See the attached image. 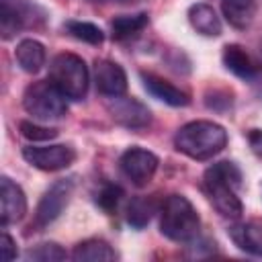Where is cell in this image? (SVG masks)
Here are the masks:
<instances>
[{"label": "cell", "mask_w": 262, "mask_h": 262, "mask_svg": "<svg viewBox=\"0 0 262 262\" xmlns=\"http://www.w3.org/2000/svg\"><path fill=\"white\" fill-rule=\"evenodd\" d=\"M242 170L235 162L221 160L211 164L203 174V190L213 209L225 219H239L244 213L237 190L242 188Z\"/></svg>", "instance_id": "obj_1"}, {"label": "cell", "mask_w": 262, "mask_h": 262, "mask_svg": "<svg viewBox=\"0 0 262 262\" xmlns=\"http://www.w3.org/2000/svg\"><path fill=\"white\" fill-rule=\"evenodd\" d=\"M227 145V131L215 121H190L174 135V147L199 162L211 160Z\"/></svg>", "instance_id": "obj_2"}, {"label": "cell", "mask_w": 262, "mask_h": 262, "mask_svg": "<svg viewBox=\"0 0 262 262\" xmlns=\"http://www.w3.org/2000/svg\"><path fill=\"white\" fill-rule=\"evenodd\" d=\"M160 231L176 244H190L201 233V217L184 194H168L160 205Z\"/></svg>", "instance_id": "obj_3"}, {"label": "cell", "mask_w": 262, "mask_h": 262, "mask_svg": "<svg viewBox=\"0 0 262 262\" xmlns=\"http://www.w3.org/2000/svg\"><path fill=\"white\" fill-rule=\"evenodd\" d=\"M66 98L84 100L88 94L90 72L86 61L76 53H57L49 63L47 78Z\"/></svg>", "instance_id": "obj_4"}, {"label": "cell", "mask_w": 262, "mask_h": 262, "mask_svg": "<svg viewBox=\"0 0 262 262\" xmlns=\"http://www.w3.org/2000/svg\"><path fill=\"white\" fill-rule=\"evenodd\" d=\"M23 108L39 121H57L68 113L66 96L49 80H39L25 88Z\"/></svg>", "instance_id": "obj_5"}, {"label": "cell", "mask_w": 262, "mask_h": 262, "mask_svg": "<svg viewBox=\"0 0 262 262\" xmlns=\"http://www.w3.org/2000/svg\"><path fill=\"white\" fill-rule=\"evenodd\" d=\"M74 188H76V176H68V178L55 180L43 192L41 201L37 203L33 221L27 227V235L37 233V231H43L45 227H49L63 213V209L68 207V203H70V199L74 194Z\"/></svg>", "instance_id": "obj_6"}, {"label": "cell", "mask_w": 262, "mask_h": 262, "mask_svg": "<svg viewBox=\"0 0 262 262\" xmlns=\"http://www.w3.org/2000/svg\"><path fill=\"white\" fill-rule=\"evenodd\" d=\"M158 164H160L158 156L145 147H139V145L127 147L119 158L121 174L135 186H145L154 178Z\"/></svg>", "instance_id": "obj_7"}, {"label": "cell", "mask_w": 262, "mask_h": 262, "mask_svg": "<svg viewBox=\"0 0 262 262\" xmlns=\"http://www.w3.org/2000/svg\"><path fill=\"white\" fill-rule=\"evenodd\" d=\"M23 158L37 170L43 172H57L74 164L76 149L66 143L53 145H27L23 147Z\"/></svg>", "instance_id": "obj_8"}, {"label": "cell", "mask_w": 262, "mask_h": 262, "mask_svg": "<svg viewBox=\"0 0 262 262\" xmlns=\"http://www.w3.org/2000/svg\"><path fill=\"white\" fill-rule=\"evenodd\" d=\"M106 111L111 113L115 123L131 131L145 129L151 123V111L137 98H129L125 94L106 98Z\"/></svg>", "instance_id": "obj_9"}, {"label": "cell", "mask_w": 262, "mask_h": 262, "mask_svg": "<svg viewBox=\"0 0 262 262\" xmlns=\"http://www.w3.org/2000/svg\"><path fill=\"white\" fill-rule=\"evenodd\" d=\"M35 6L25 0H2L0 10V33L4 39L14 37L18 31L35 25Z\"/></svg>", "instance_id": "obj_10"}, {"label": "cell", "mask_w": 262, "mask_h": 262, "mask_svg": "<svg viewBox=\"0 0 262 262\" xmlns=\"http://www.w3.org/2000/svg\"><path fill=\"white\" fill-rule=\"evenodd\" d=\"M0 203H2V207H0L2 227L18 223L27 215V196H25L23 188L8 176L0 178Z\"/></svg>", "instance_id": "obj_11"}, {"label": "cell", "mask_w": 262, "mask_h": 262, "mask_svg": "<svg viewBox=\"0 0 262 262\" xmlns=\"http://www.w3.org/2000/svg\"><path fill=\"white\" fill-rule=\"evenodd\" d=\"M94 84H96V90L106 98L121 96L127 92V74L121 68V63L113 59H96Z\"/></svg>", "instance_id": "obj_12"}, {"label": "cell", "mask_w": 262, "mask_h": 262, "mask_svg": "<svg viewBox=\"0 0 262 262\" xmlns=\"http://www.w3.org/2000/svg\"><path fill=\"white\" fill-rule=\"evenodd\" d=\"M221 59H223V66L244 82H256L260 78V74H262V68L254 59V55L250 51H246V47H242L237 43L225 45L223 53H221Z\"/></svg>", "instance_id": "obj_13"}, {"label": "cell", "mask_w": 262, "mask_h": 262, "mask_svg": "<svg viewBox=\"0 0 262 262\" xmlns=\"http://www.w3.org/2000/svg\"><path fill=\"white\" fill-rule=\"evenodd\" d=\"M141 82H143V88L158 100L170 104V106H186L190 102L188 94L184 90H180L178 86H174L172 82L164 80L162 76L154 74V72H141Z\"/></svg>", "instance_id": "obj_14"}, {"label": "cell", "mask_w": 262, "mask_h": 262, "mask_svg": "<svg viewBox=\"0 0 262 262\" xmlns=\"http://www.w3.org/2000/svg\"><path fill=\"white\" fill-rule=\"evenodd\" d=\"M229 235L239 250L252 256H262V219H252V221L233 225L229 229Z\"/></svg>", "instance_id": "obj_15"}, {"label": "cell", "mask_w": 262, "mask_h": 262, "mask_svg": "<svg viewBox=\"0 0 262 262\" xmlns=\"http://www.w3.org/2000/svg\"><path fill=\"white\" fill-rule=\"evenodd\" d=\"M188 23L203 37H217L221 35V29H223L215 8L205 2H196L188 8Z\"/></svg>", "instance_id": "obj_16"}, {"label": "cell", "mask_w": 262, "mask_h": 262, "mask_svg": "<svg viewBox=\"0 0 262 262\" xmlns=\"http://www.w3.org/2000/svg\"><path fill=\"white\" fill-rule=\"evenodd\" d=\"M14 57L23 72L37 74L45 66V59H47L45 45L37 39H23V41H18V45L14 49Z\"/></svg>", "instance_id": "obj_17"}, {"label": "cell", "mask_w": 262, "mask_h": 262, "mask_svg": "<svg viewBox=\"0 0 262 262\" xmlns=\"http://www.w3.org/2000/svg\"><path fill=\"white\" fill-rule=\"evenodd\" d=\"M72 260L76 262H106V260H117V252L111 248L108 242L100 237H90L74 246L72 250Z\"/></svg>", "instance_id": "obj_18"}, {"label": "cell", "mask_w": 262, "mask_h": 262, "mask_svg": "<svg viewBox=\"0 0 262 262\" xmlns=\"http://www.w3.org/2000/svg\"><path fill=\"white\" fill-rule=\"evenodd\" d=\"M221 12L233 29H248L256 16L254 0H221Z\"/></svg>", "instance_id": "obj_19"}, {"label": "cell", "mask_w": 262, "mask_h": 262, "mask_svg": "<svg viewBox=\"0 0 262 262\" xmlns=\"http://www.w3.org/2000/svg\"><path fill=\"white\" fill-rule=\"evenodd\" d=\"M149 23L147 12H135V14H121L111 20V35L115 41H125L135 35H139Z\"/></svg>", "instance_id": "obj_20"}, {"label": "cell", "mask_w": 262, "mask_h": 262, "mask_svg": "<svg viewBox=\"0 0 262 262\" xmlns=\"http://www.w3.org/2000/svg\"><path fill=\"white\" fill-rule=\"evenodd\" d=\"M158 211V201L154 196H133L129 203H127V209H125V217H127V223L135 229H143L154 213Z\"/></svg>", "instance_id": "obj_21"}, {"label": "cell", "mask_w": 262, "mask_h": 262, "mask_svg": "<svg viewBox=\"0 0 262 262\" xmlns=\"http://www.w3.org/2000/svg\"><path fill=\"white\" fill-rule=\"evenodd\" d=\"M63 29L68 31V35H72L74 39L82 41V43H90V45H100L104 41V33L100 27H96L94 23H86V20H68L63 25Z\"/></svg>", "instance_id": "obj_22"}, {"label": "cell", "mask_w": 262, "mask_h": 262, "mask_svg": "<svg viewBox=\"0 0 262 262\" xmlns=\"http://www.w3.org/2000/svg\"><path fill=\"white\" fill-rule=\"evenodd\" d=\"M27 258L29 260H37V262H55V260H66L68 254L59 244L45 242V244H39V246L31 248L27 252Z\"/></svg>", "instance_id": "obj_23"}, {"label": "cell", "mask_w": 262, "mask_h": 262, "mask_svg": "<svg viewBox=\"0 0 262 262\" xmlns=\"http://www.w3.org/2000/svg\"><path fill=\"white\" fill-rule=\"evenodd\" d=\"M18 131L25 139L29 141H51L57 137V129L53 127H43V125H37V123H31V121H20L18 123Z\"/></svg>", "instance_id": "obj_24"}, {"label": "cell", "mask_w": 262, "mask_h": 262, "mask_svg": "<svg viewBox=\"0 0 262 262\" xmlns=\"http://www.w3.org/2000/svg\"><path fill=\"white\" fill-rule=\"evenodd\" d=\"M121 199H123V188L117 186V184H104V186L98 190V194H96V203H98V207L104 209L106 213L117 211Z\"/></svg>", "instance_id": "obj_25"}, {"label": "cell", "mask_w": 262, "mask_h": 262, "mask_svg": "<svg viewBox=\"0 0 262 262\" xmlns=\"http://www.w3.org/2000/svg\"><path fill=\"white\" fill-rule=\"evenodd\" d=\"M205 102H207L209 108H213V111H221V104H219V102H223V106L229 108L233 100H231V92H227V90H213V94H211V92L207 94Z\"/></svg>", "instance_id": "obj_26"}, {"label": "cell", "mask_w": 262, "mask_h": 262, "mask_svg": "<svg viewBox=\"0 0 262 262\" xmlns=\"http://www.w3.org/2000/svg\"><path fill=\"white\" fill-rule=\"evenodd\" d=\"M0 252H2V260L4 262H10V260H14L16 258V244H14V239L6 233V231H2V237H0Z\"/></svg>", "instance_id": "obj_27"}, {"label": "cell", "mask_w": 262, "mask_h": 262, "mask_svg": "<svg viewBox=\"0 0 262 262\" xmlns=\"http://www.w3.org/2000/svg\"><path fill=\"white\" fill-rule=\"evenodd\" d=\"M246 137H248V145L252 154L262 160V129H250Z\"/></svg>", "instance_id": "obj_28"}, {"label": "cell", "mask_w": 262, "mask_h": 262, "mask_svg": "<svg viewBox=\"0 0 262 262\" xmlns=\"http://www.w3.org/2000/svg\"><path fill=\"white\" fill-rule=\"evenodd\" d=\"M88 2H98V4H106V2H129V0H88Z\"/></svg>", "instance_id": "obj_29"}]
</instances>
